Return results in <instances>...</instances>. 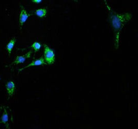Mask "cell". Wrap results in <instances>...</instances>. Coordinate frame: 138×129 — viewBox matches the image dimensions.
Wrapping results in <instances>:
<instances>
[{"label": "cell", "mask_w": 138, "mask_h": 129, "mask_svg": "<svg viewBox=\"0 0 138 129\" xmlns=\"http://www.w3.org/2000/svg\"><path fill=\"white\" fill-rule=\"evenodd\" d=\"M104 1L108 11L109 21L113 30L114 47L115 49H118L122 30L125 24L131 19L132 15L129 13L118 14L112 9L107 1Z\"/></svg>", "instance_id": "obj_1"}, {"label": "cell", "mask_w": 138, "mask_h": 129, "mask_svg": "<svg viewBox=\"0 0 138 129\" xmlns=\"http://www.w3.org/2000/svg\"><path fill=\"white\" fill-rule=\"evenodd\" d=\"M43 58L46 63L48 65H52L55 61L56 55L53 50L46 44L44 45Z\"/></svg>", "instance_id": "obj_2"}, {"label": "cell", "mask_w": 138, "mask_h": 129, "mask_svg": "<svg viewBox=\"0 0 138 129\" xmlns=\"http://www.w3.org/2000/svg\"><path fill=\"white\" fill-rule=\"evenodd\" d=\"M31 16L30 14L27 13L24 7L22 5H20V14L19 16V25L21 27L24 23Z\"/></svg>", "instance_id": "obj_3"}, {"label": "cell", "mask_w": 138, "mask_h": 129, "mask_svg": "<svg viewBox=\"0 0 138 129\" xmlns=\"http://www.w3.org/2000/svg\"><path fill=\"white\" fill-rule=\"evenodd\" d=\"M5 87L8 96L9 97L8 98V100L10 99V98L12 97L15 93L16 90V85L14 82L13 81H9L6 83Z\"/></svg>", "instance_id": "obj_4"}, {"label": "cell", "mask_w": 138, "mask_h": 129, "mask_svg": "<svg viewBox=\"0 0 138 129\" xmlns=\"http://www.w3.org/2000/svg\"><path fill=\"white\" fill-rule=\"evenodd\" d=\"M47 65V64L46 63V62L45 61L44 58L43 57V56H41L40 58H38V59L36 60H34L33 61H32L30 64H29L27 66L22 68L21 69H20L19 70V72H21L23 70L29 67H32V66H41V65Z\"/></svg>", "instance_id": "obj_5"}, {"label": "cell", "mask_w": 138, "mask_h": 129, "mask_svg": "<svg viewBox=\"0 0 138 129\" xmlns=\"http://www.w3.org/2000/svg\"><path fill=\"white\" fill-rule=\"evenodd\" d=\"M32 51L27 52L26 54L23 56H18L16 57L15 60L12 62L11 65H18L20 64L23 63L27 58H29L31 57L32 54Z\"/></svg>", "instance_id": "obj_6"}, {"label": "cell", "mask_w": 138, "mask_h": 129, "mask_svg": "<svg viewBox=\"0 0 138 129\" xmlns=\"http://www.w3.org/2000/svg\"><path fill=\"white\" fill-rule=\"evenodd\" d=\"M47 13H48V10L46 8H39L36 10L35 12V14H36V15L40 18H45L46 17Z\"/></svg>", "instance_id": "obj_7"}, {"label": "cell", "mask_w": 138, "mask_h": 129, "mask_svg": "<svg viewBox=\"0 0 138 129\" xmlns=\"http://www.w3.org/2000/svg\"><path fill=\"white\" fill-rule=\"evenodd\" d=\"M16 42V38H13L10 40V41L7 43L6 46V49H7V51L9 56L12 53V51L14 48V47L15 44Z\"/></svg>", "instance_id": "obj_8"}, {"label": "cell", "mask_w": 138, "mask_h": 129, "mask_svg": "<svg viewBox=\"0 0 138 129\" xmlns=\"http://www.w3.org/2000/svg\"><path fill=\"white\" fill-rule=\"evenodd\" d=\"M8 114L6 109L4 108L3 114L1 118L0 123H2L6 125L8 122Z\"/></svg>", "instance_id": "obj_9"}, {"label": "cell", "mask_w": 138, "mask_h": 129, "mask_svg": "<svg viewBox=\"0 0 138 129\" xmlns=\"http://www.w3.org/2000/svg\"><path fill=\"white\" fill-rule=\"evenodd\" d=\"M41 43L37 41L34 42L31 46V48L34 50L35 52H38L41 48Z\"/></svg>", "instance_id": "obj_10"}, {"label": "cell", "mask_w": 138, "mask_h": 129, "mask_svg": "<svg viewBox=\"0 0 138 129\" xmlns=\"http://www.w3.org/2000/svg\"><path fill=\"white\" fill-rule=\"evenodd\" d=\"M32 2L33 3H36V4H39L40 3H41L42 2L41 0H32Z\"/></svg>", "instance_id": "obj_11"}, {"label": "cell", "mask_w": 138, "mask_h": 129, "mask_svg": "<svg viewBox=\"0 0 138 129\" xmlns=\"http://www.w3.org/2000/svg\"><path fill=\"white\" fill-rule=\"evenodd\" d=\"M1 77H0V80H1Z\"/></svg>", "instance_id": "obj_12"}]
</instances>
